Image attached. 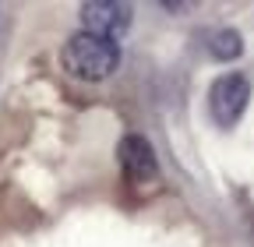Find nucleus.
<instances>
[{
    "instance_id": "5",
    "label": "nucleus",
    "mask_w": 254,
    "mask_h": 247,
    "mask_svg": "<svg viewBox=\"0 0 254 247\" xmlns=\"http://www.w3.org/2000/svg\"><path fill=\"white\" fill-rule=\"evenodd\" d=\"M208 50H212L215 60H237L244 53V39H240L237 28H219L212 36V43H208Z\"/></svg>"
},
{
    "instance_id": "2",
    "label": "nucleus",
    "mask_w": 254,
    "mask_h": 247,
    "mask_svg": "<svg viewBox=\"0 0 254 247\" xmlns=\"http://www.w3.org/2000/svg\"><path fill=\"white\" fill-rule=\"evenodd\" d=\"M247 99H251V81L244 74H222V78H215V85L208 92L212 120L219 124V127H233V124L244 117V110H247Z\"/></svg>"
},
{
    "instance_id": "4",
    "label": "nucleus",
    "mask_w": 254,
    "mask_h": 247,
    "mask_svg": "<svg viewBox=\"0 0 254 247\" xmlns=\"http://www.w3.org/2000/svg\"><path fill=\"white\" fill-rule=\"evenodd\" d=\"M117 159H120V170H124L127 184H134V187H152V184H159L155 152L141 134H127L117 148Z\"/></svg>"
},
{
    "instance_id": "1",
    "label": "nucleus",
    "mask_w": 254,
    "mask_h": 247,
    "mask_svg": "<svg viewBox=\"0 0 254 247\" xmlns=\"http://www.w3.org/2000/svg\"><path fill=\"white\" fill-rule=\"evenodd\" d=\"M60 64L64 71H71L81 81H103L117 71L120 64V50L110 39L88 36V32H74L60 50Z\"/></svg>"
},
{
    "instance_id": "3",
    "label": "nucleus",
    "mask_w": 254,
    "mask_h": 247,
    "mask_svg": "<svg viewBox=\"0 0 254 247\" xmlns=\"http://www.w3.org/2000/svg\"><path fill=\"white\" fill-rule=\"evenodd\" d=\"M81 21H85L81 32L117 43L131 28V4H124V0H88V4H81Z\"/></svg>"
}]
</instances>
